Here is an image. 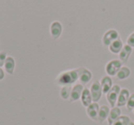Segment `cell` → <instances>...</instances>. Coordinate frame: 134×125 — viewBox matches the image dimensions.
Here are the masks:
<instances>
[{
    "label": "cell",
    "mask_w": 134,
    "mask_h": 125,
    "mask_svg": "<svg viewBox=\"0 0 134 125\" xmlns=\"http://www.w3.org/2000/svg\"><path fill=\"white\" fill-rule=\"evenodd\" d=\"M78 71V79L81 84L84 85L88 83L92 79V73L86 68H77Z\"/></svg>",
    "instance_id": "cell-6"
},
{
    "label": "cell",
    "mask_w": 134,
    "mask_h": 125,
    "mask_svg": "<svg viewBox=\"0 0 134 125\" xmlns=\"http://www.w3.org/2000/svg\"><path fill=\"white\" fill-rule=\"evenodd\" d=\"M126 106L129 110H133V109H134V93L130 96Z\"/></svg>",
    "instance_id": "cell-21"
},
{
    "label": "cell",
    "mask_w": 134,
    "mask_h": 125,
    "mask_svg": "<svg viewBox=\"0 0 134 125\" xmlns=\"http://www.w3.org/2000/svg\"><path fill=\"white\" fill-rule=\"evenodd\" d=\"M84 86H83L81 83L79 84H75V86L73 87L71 90V95H70V101H78L79 99L82 96V92L84 90Z\"/></svg>",
    "instance_id": "cell-8"
},
{
    "label": "cell",
    "mask_w": 134,
    "mask_h": 125,
    "mask_svg": "<svg viewBox=\"0 0 134 125\" xmlns=\"http://www.w3.org/2000/svg\"><path fill=\"white\" fill-rule=\"evenodd\" d=\"M120 90V87L119 85H114L111 88V90L107 93V99H108V101L109 102L110 106L112 108H114L115 105L117 104L118 98H119Z\"/></svg>",
    "instance_id": "cell-2"
},
{
    "label": "cell",
    "mask_w": 134,
    "mask_h": 125,
    "mask_svg": "<svg viewBox=\"0 0 134 125\" xmlns=\"http://www.w3.org/2000/svg\"><path fill=\"white\" fill-rule=\"evenodd\" d=\"M98 112H99V106L97 102L91 103L86 108V114L93 121H98Z\"/></svg>",
    "instance_id": "cell-7"
},
{
    "label": "cell",
    "mask_w": 134,
    "mask_h": 125,
    "mask_svg": "<svg viewBox=\"0 0 134 125\" xmlns=\"http://www.w3.org/2000/svg\"><path fill=\"white\" fill-rule=\"evenodd\" d=\"M109 111H110L109 108H108V106H106V105L100 107V108H99V112H98V122L101 123V122H103L105 120L108 119Z\"/></svg>",
    "instance_id": "cell-17"
},
{
    "label": "cell",
    "mask_w": 134,
    "mask_h": 125,
    "mask_svg": "<svg viewBox=\"0 0 134 125\" xmlns=\"http://www.w3.org/2000/svg\"><path fill=\"white\" fill-rule=\"evenodd\" d=\"M122 62L119 59H112L106 65V72L108 76L117 75L118 71L120 70Z\"/></svg>",
    "instance_id": "cell-3"
},
{
    "label": "cell",
    "mask_w": 134,
    "mask_h": 125,
    "mask_svg": "<svg viewBox=\"0 0 134 125\" xmlns=\"http://www.w3.org/2000/svg\"><path fill=\"white\" fill-rule=\"evenodd\" d=\"M50 31H51V35H52V39H57L61 37L62 35V31H63V26L59 21H54L51 24V28H50Z\"/></svg>",
    "instance_id": "cell-9"
},
{
    "label": "cell",
    "mask_w": 134,
    "mask_h": 125,
    "mask_svg": "<svg viewBox=\"0 0 134 125\" xmlns=\"http://www.w3.org/2000/svg\"><path fill=\"white\" fill-rule=\"evenodd\" d=\"M4 78H5V72L2 70V68H0V80H2Z\"/></svg>",
    "instance_id": "cell-24"
},
{
    "label": "cell",
    "mask_w": 134,
    "mask_h": 125,
    "mask_svg": "<svg viewBox=\"0 0 134 125\" xmlns=\"http://www.w3.org/2000/svg\"><path fill=\"white\" fill-rule=\"evenodd\" d=\"M101 88H102V92L105 94H107L113 86H112V79L109 76H105L102 78L100 81Z\"/></svg>",
    "instance_id": "cell-12"
},
{
    "label": "cell",
    "mask_w": 134,
    "mask_h": 125,
    "mask_svg": "<svg viewBox=\"0 0 134 125\" xmlns=\"http://www.w3.org/2000/svg\"><path fill=\"white\" fill-rule=\"evenodd\" d=\"M130 121H130V117L123 115V116H120V117L118 118V119L114 121V123L112 125H129Z\"/></svg>",
    "instance_id": "cell-20"
},
{
    "label": "cell",
    "mask_w": 134,
    "mask_h": 125,
    "mask_svg": "<svg viewBox=\"0 0 134 125\" xmlns=\"http://www.w3.org/2000/svg\"><path fill=\"white\" fill-rule=\"evenodd\" d=\"M90 93H91L92 99H93L94 102H97L101 99V96H102L103 92H102L100 81L96 80L92 83L91 88H90Z\"/></svg>",
    "instance_id": "cell-5"
},
{
    "label": "cell",
    "mask_w": 134,
    "mask_h": 125,
    "mask_svg": "<svg viewBox=\"0 0 134 125\" xmlns=\"http://www.w3.org/2000/svg\"><path fill=\"white\" fill-rule=\"evenodd\" d=\"M118 39H119V32L115 29H109L104 34V36H103L102 43L105 47H109V45Z\"/></svg>",
    "instance_id": "cell-4"
},
{
    "label": "cell",
    "mask_w": 134,
    "mask_h": 125,
    "mask_svg": "<svg viewBox=\"0 0 134 125\" xmlns=\"http://www.w3.org/2000/svg\"><path fill=\"white\" fill-rule=\"evenodd\" d=\"M127 44L130 46L131 48H134V32H132L129 38L127 39Z\"/></svg>",
    "instance_id": "cell-23"
},
{
    "label": "cell",
    "mask_w": 134,
    "mask_h": 125,
    "mask_svg": "<svg viewBox=\"0 0 134 125\" xmlns=\"http://www.w3.org/2000/svg\"><path fill=\"white\" fill-rule=\"evenodd\" d=\"M133 113H134V109H133Z\"/></svg>",
    "instance_id": "cell-26"
},
{
    "label": "cell",
    "mask_w": 134,
    "mask_h": 125,
    "mask_svg": "<svg viewBox=\"0 0 134 125\" xmlns=\"http://www.w3.org/2000/svg\"><path fill=\"white\" fill-rule=\"evenodd\" d=\"M77 79H78V71L76 68V70H67L60 73L56 79V83L58 85L65 86V85H71Z\"/></svg>",
    "instance_id": "cell-1"
},
{
    "label": "cell",
    "mask_w": 134,
    "mask_h": 125,
    "mask_svg": "<svg viewBox=\"0 0 134 125\" xmlns=\"http://www.w3.org/2000/svg\"><path fill=\"white\" fill-rule=\"evenodd\" d=\"M71 90H72L71 85L63 86L61 91H60V95H61V97L63 98V99H67L70 97V95H71Z\"/></svg>",
    "instance_id": "cell-19"
},
{
    "label": "cell",
    "mask_w": 134,
    "mask_h": 125,
    "mask_svg": "<svg viewBox=\"0 0 134 125\" xmlns=\"http://www.w3.org/2000/svg\"><path fill=\"white\" fill-rule=\"evenodd\" d=\"M81 101H82L83 105L86 108L92 103L93 99H92L91 93H90V90L88 89H84L82 92V96H81Z\"/></svg>",
    "instance_id": "cell-14"
},
{
    "label": "cell",
    "mask_w": 134,
    "mask_h": 125,
    "mask_svg": "<svg viewBox=\"0 0 134 125\" xmlns=\"http://www.w3.org/2000/svg\"><path fill=\"white\" fill-rule=\"evenodd\" d=\"M129 125H134V122H133V121H130V124H129Z\"/></svg>",
    "instance_id": "cell-25"
},
{
    "label": "cell",
    "mask_w": 134,
    "mask_h": 125,
    "mask_svg": "<svg viewBox=\"0 0 134 125\" xmlns=\"http://www.w3.org/2000/svg\"><path fill=\"white\" fill-rule=\"evenodd\" d=\"M123 46H124V45H123L121 39H116L115 41H113V42L109 45L108 48H109L110 52H112V53H114V54H118L120 52L121 49H122Z\"/></svg>",
    "instance_id": "cell-15"
},
{
    "label": "cell",
    "mask_w": 134,
    "mask_h": 125,
    "mask_svg": "<svg viewBox=\"0 0 134 125\" xmlns=\"http://www.w3.org/2000/svg\"><path fill=\"white\" fill-rule=\"evenodd\" d=\"M130 75V70L128 68V67H121L120 70L118 71L117 73V78L120 80L122 79H125Z\"/></svg>",
    "instance_id": "cell-18"
},
{
    "label": "cell",
    "mask_w": 134,
    "mask_h": 125,
    "mask_svg": "<svg viewBox=\"0 0 134 125\" xmlns=\"http://www.w3.org/2000/svg\"><path fill=\"white\" fill-rule=\"evenodd\" d=\"M120 113H121V110L119 107H114L110 110L109 114H108V122L109 125H112L114 123V121L118 119L119 117H120Z\"/></svg>",
    "instance_id": "cell-13"
},
{
    "label": "cell",
    "mask_w": 134,
    "mask_h": 125,
    "mask_svg": "<svg viewBox=\"0 0 134 125\" xmlns=\"http://www.w3.org/2000/svg\"><path fill=\"white\" fill-rule=\"evenodd\" d=\"M7 53L4 51L0 52V68H2L3 66L5 65V62H6L7 59Z\"/></svg>",
    "instance_id": "cell-22"
},
{
    "label": "cell",
    "mask_w": 134,
    "mask_h": 125,
    "mask_svg": "<svg viewBox=\"0 0 134 125\" xmlns=\"http://www.w3.org/2000/svg\"><path fill=\"white\" fill-rule=\"evenodd\" d=\"M132 52V48L130 46H129L128 44L127 45H124L122 48V49L120 50L119 52V59H120L121 62L123 63H126L128 61V59H130V56Z\"/></svg>",
    "instance_id": "cell-11"
},
{
    "label": "cell",
    "mask_w": 134,
    "mask_h": 125,
    "mask_svg": "<svg viewBox=\"0 0 134 125\" xmlns=\"http://www.w3.org/2000/svg\"><path fill=\"white\" fill-rule=\"evenodd\" d=\"M15 66H16V62L15 59L12 57H8L6 59V62H5V70L8 72V74L12 75L14 73V70H15Z\"/></svg>",
    "instance_id": "cell-16"
},
{
    "label": "cell",
    "mask_w": 134,
    "mask_h": 125,
    "mask_svg": "<svg viewBox=\"0 0 134 125\" xmlns=\"http://www.w3.org/2000/svg\"><path fill=\"white\" fill-rule=\"evenodd\" d=\"M130 91L127 89H122L119 92V98H118V101H117V106L119 107H122L125 106L128 102V99L130 98Z\"/></svg>",
    "instance_id": "cell-10"
}]
</instances>
